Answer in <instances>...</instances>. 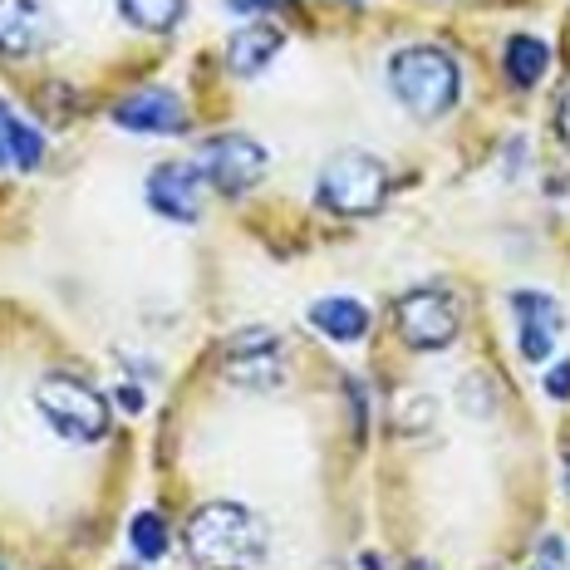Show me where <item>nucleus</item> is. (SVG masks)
<instances>
[{
    "label": "nucleus",
    "mask_w": 570,
    "mask_h": 570,
    "mask_svg": "<svg viewBox=\"0 0 570 570\" xmlns=\"http://www.w3.org/2000/svg\"><path fill=\"white\" fill-rule=\"evenodd\" d=\"M202 173L193 163H163L148 177V207L168 222H197L202 217Z\"/></svg>",
    "instance_id": "obj_9"
},
{
    "label": "nucleus",
    "mask_w": 570,
    "mask_h": 570,
    "mask_svg": "<svg viewBox=\"0 0 570 570\" xmlns=\"http://www.w3.org/2000/svg\"><path fill=\"white\" fill-rule=\"evenodd\" d=\"M183 541H187V556H193L202 570H252V566L266 561L271 531L252 507L207 502L193 512Z\"/></svg>",
    "instance_id": "obj_1"
},
{
    "label": "nucleus",
    "mask_w": 570,
    "mask_h": 570,
    "mask_svg": "<svg viewBox=\"0 0 570 570\" xmlns=\"http://www.w3.org/2000/svg\"><path fill=\"white\" fill-rule=\"evenodd\" d=\"M546 394H551V399H570V360H561L551 374H546Z\"/></svg>",
    "instance_id": "obj_21"
},
{
    "label": "nucleus",
    "mask_w": 570,
    "mask_h": 570,
    "mask_svg": "<svg viewBox=\"0 0 570 570\" xmlns=\"http://www.w3.org/2000/svg\"><path fill=\"white\" fill-rule=\"evenodd\" d=\"M236 16H261V10H285L291 0H227Z\"/></svg>",
    "instance_id": "obj_22"
},
{
    "label": "nucleus",
    "mask_w": 570,
    "mask_h": 570,
    "mask_svg": "<svg viewBox=\"0 0 570 570\" xmlns=\"http://www.w3.org/2000/svg\"><path fill=\"white\" fill-rule=\"evenodd\" d=\"M512 311H517V344H521V360L546 364L551 360V344L561 335V305L541 291H517L512 295Z\"/></svg>",
    "instance_id": "obj_10"
},
{
    "label": "nucleus",
    "mask_w": 570,
    "mask_h": 570,
    "mask_svg": "<svg viewBox=\"0 0 570 570\" xmlns=\"http://www.w3.org/2000/svg\"><path fill=\"white\" fill-rule=\"evenodd\" d=\"M409 570H438L433 561H409Z\"/></svg>",
    "instance_id": "obj_25"
},
{
    "label": "nucleus",
    "mask_w": 570,
    "mask_h": 570,
    "mask_svg": "<svg viewBox=\"0 0 570 570\" xmlns=\"http://www.w3.org/2000/svg\"><path fill=\"white\" fill-rule=\"evenodd\" d=\"M389 197V168L364 148H344L325 163L315 183V202L335 217H370Z\"/></svg>",
    "instance_id": "obj_3"
},
{
    "label": "nucleus",
    "mask_w": 570,
    "mask_h": 570,
    "mask_svg": "<svg viewBox=\"0 0 570 570\" xmlns=\"http://www.w3.org/2000/svg\"><path fill=\"white\" fill-rule=\"evenodd\" d=\"M389 89L419 124H438L443 114H453L462 94L458 59L438 45H409L389 59Z\"/></svg>",
    "instance_id": "obj_2"
},
{
    "label": "nucleus",
    "mask_w": 570,
    "mask_h": 570,
    "mask_svg": "<svg viewBox=\"0 0 570 570\" xmlns=\"http://www.w3.org/2000/svg\"><path fill=\"white\" fill-rule=\"evenodd\" d=\"M168 521H163L158 512H138L134 521H128V546H134L138 561H163L168 556Z\"/></svg>",
    "instance_id": "obj_17"
},
{
    "label": "nucleus",
    "mask_w": 570,
    "mask_h": 570,
    "mask_svg": "<svg viewBox=\"0 0 570 570\" xmlns=\"http://www.w3.org/2000/svg\"><path fill=\"white\" fill-rule=\"evenodd\" d=\"M118 409H124V413H142V389H134V384H124V389H118Z\"/></svg>",
    "instance_id": "obj_23"
},
{
    "label": "nucleus",
    "mask_w": 570,
    "mask_h": 570,
    "mask_svg": "<svg viewBox=\"0 0 570 570\" xmlns=\"http://www.w3.org/2000/svg\"><path fill=\"white\" fill-rule=\"evenodd\" d=\"M566 492H570V453H566Z\"/></svg>",
    "instance_id": "obj_26"
},
{
    "label": "nucleus",
    "mask_w": 570,
    "mask_h": 570,
    "mask_svg": "<svg viewBox=\"0 0 570 570\" xmlns=\"http://www.w3.org/2000/svg\"><path fill=\"white\" fill-rule=\"evenodd\" d=\"M428 423H433V399H409V403H403V409H399V428H403V433H423V428Z\"/></svg>",
    "instance_id": "obj_19"
},
{
    "label": "nucleus",
    "mask_w": 570,
    "mask_h": 570,
    "mask_svg": "<svg viewBox=\"0 0 570 570\" xmlns=\"http://www.w3.org/2000/svg\"><path fill=\"white\" fill-rule=\"evenodd\" d=\"M394 320H399V340L409 350H448L458 340V301L443 285H419V291L399 295Z\"/></svg>",
    "instance_id": "obj_6"
},
{
    "label": "nucleus",
    "mask_w": 570,
    "mask_h": 570,
    "mask_svg": "<svg viewBox=\"0 0 570 570\" xmlns=\"http://www.w3.org/2000/svg\"><path fill=\"white\" fill-rule=\"evenodd\" d=\"M45 158V138L40 128H30L26 118L10 114V104L0 99V173L6 168H20V173H35Z\"/></svg>",
    "instance_id": "obj_13"
},
{
    "label": "nucleus",
    "mask_w": 570,
    "mask_h": 570,
    "mask_svg": "<svg viewBox=\"0 0 570 570\" xmlns=\"http://www.w3.org/2000/svg\"><path fill=\"white\" fill-rule=\"evenodd\" d=\"M311 325L320 330L325 340H340V344H354L370 335V311L350 295H325V301L311 305Z\"/></svg>",
    "instance_id": "obj_14"
},
{
    "label": "nucleus",
    "mask_w": 570,
    "mask_h": 570,
    "mask_svg": "<svg viewBox=\"0 0 570 570\" xmlns=\"http://www.w3.org/2000/svg\"><path fill=\"white\" fill-rule=\"evenodd\" d=\"M197 173H202V183H212L222 197H242L266 177V148L246 134L207 138L197 153Z\"/></svg>",
    "instance_id": "obj_5"
},
{
    "label": "nucleus",
    "mask_w": 570,
    "mask_h": 570,
    "mask_svg": "<svg viewBox=\"0 0 570 570\" xmlns=\"http://www.w3.org/2000/svg\"><path fill=\"white\" fill-rule=\"evenodd\" d=\"M183 10H187V0H118V16H124L128 26L148 30V35H168V30H177Z\"/></svg>",
    "instance_id": "obj_16"
},
{
    "label": "nucleus",
    "mask_w": 570,
    "mask_h": 570,
    "mask_svg": "<svg viewBox=\"0 0 570 570\" xmlns=\"http://www.w3.org/2000/svg\"><path fill=\"white\" fill-rule=\"evenodd\" d=\"M35 409L65 443H99L109 433V403L75 374H45L35 384Z\"/></svg>",
    "instance_id": "obj_4"
},
{
    "label": "nucleus",
    "mask_w": 570,
    "mask_h": 570,
    "mask_svg": "<svg viewBox=\"0 0 570 570\" xmlns=\"http://www.w3.org/2000/svg\"><path fill=\"white\" fill-rule=\"evenodd\" d=\"M350 6H360V0H350Z\"/></svg>",
    "instance_id": "obj_27"
},
{
    "label": "nucleus",
    "mask_w": 570,
    "mask_h": 570,
    "mask_svg": "<svg viewBox=\"0 0 570 570\" xmlns=\"http://www.w3.org/2000/svg\"><path fill=\"white\" fill-rule=\"evenodd\" d=\"M50 16L40 10V0H0V55H40L50 45Z\"/></svg>",
    "instance_id": "obj_11"
},
{
    "label": "nucleus",
    "mask_w": 570,
    "mask_h": 570,
    "mask_svg": "<svg viewBox=\"0 0 570 570\" xmlns=\"http://www.w3.org/2000/svg\"><path fill=\"white\" fill-rule=\"evenodd\" d=\"M531 570H566V546L556 541V537H546L541 551H537V566H531Z\"/></svg>",
    "instance_id": "obj_20"
},
{
    "label": "nucleus",
    "mask_w": 570,
    "mask_h": 570,
    "mask_svg": "<svg viewBox=\"0 0 570 570\" xmlns=\"http://www.w3.org/2000/svg\"><path fill=\"white\" fill-rule=\"evenodd\" d=\"M114 124L128 134H148V138H168L187 128V109L173 89H138L124 104H114Z\"/></svg>",
    "instance_id": "obj_8"
},
{
    "label": "nucleus",
    "mask_w": 570,
    "mask_h": 570,
    "mask_svg": "<svg viewBox=\"0 0 570 570\" xmlns=\"http://www.w3.org/2000/svg\"><path fill=\"white\" fill-rule=\"evenodd\" d=\"M222 374L236 389H252V394H266V389L285 384V350L271 330H242V335L227 340L222 350Z\"/></svg>",
    "instance_id": "obj_7"
},
{
    "label": "nucleus",
    "mask_w": 570,
    "mask_h": 570,
    "mask_svg": "<svg viewBox=\"0 0 570 570\" xmlns=\"http://www.w3.org/2000/svg\"><path fill=\"white\" fill-rule=\"evenodd\" d=\"M0 570H6V566H0Z\"/></svg>",
    "instance_id": "obj_28"
},
{
    "label": "nucleus",
    "mask_w": 570,
    "mask_h": 570,
    "mask_svg": "<svg viewBox=\"0 0 570 570\" xmlns=\"http://www.w3.org/2000/svg\"><path fill=\"white\" fill-rule=\"evenodd\" d=\"M462 399H468V413L472 419H492L497 413V394H492V384H487L482 374H472V379H462Z\"/></svg>",
    "instance_id": "obj_18"
},
{
    "label": "nucleus",
    "mask_w": 570,
    "mask_h": 570,
    "mask_svg": "<svg viewBox=\"0 0 570 570\" xmlns=\"http://www.w3.org/2000/svg\"><path fill=\"white\" fill-rule=\"evenodd\" d=\"M502 69L517 89H537L546 79V69H551V50H546V40H537V35H517V40L507 45Z\"/></svg>",
    "instance_id": "obj_15"
},
{
    "label": "nucleus",
    "mask_w": 570,
    "mask_h": 570,
    "mask_svg": "<svg viewBox=\"0 0 570 570\" xmlns=\"http://www.w3.org/2000/svg\"><path fill=\"white\" fill-rule=\"evenodd\" d=\"M556 124H561V138L570 142V94L561 99V109H556Z\"/></svg>",
    "instance_id": "obj_24"
},
{
    "label": "nucleus",
    "mask_w": 570,
    "mask_h": 570,
    "mask_svg": "<svg viewBox=\"0 0 570 570\" xmlns=\"http://www.w3.org/2000/svg\"><path fill=\"white\" fill-rule=\"evenodd\" d=\"M281 50H285V35H281L276 26H246V30L232 35L227 65H232L236 79H252V75H261V69H266Z\"/></svg>",
    "instance_id": "obj_12"
}]
</instances>
